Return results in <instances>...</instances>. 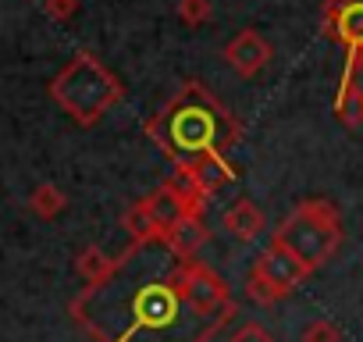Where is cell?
I'll use <instances>...</instances> for the list:
<instances>
[{
    "mask_svg": "<svg viewBox=\"0 0 363 342\" xmlns=\"http://www.w3.org/2000/svg\"><path fill=\"white\" fill-rule=\"evenodd\" d=\"M239 132V118L196 79L182 82V89L146 121V136L171 157V164L207 150H225Z\"/></svg>",
    "mask_w": 363,
    "mask_h": 342,
    "instance_id": "7a4b0ae2",
    "label": "cell"
},
{
    "mask_svg": "<svg viewBox=\"0 0 363 342\" xmlns=\"http://www.w3.org/2000/svg\"><path fill=\"white\" fill-rule=\"evenodd\" d=\"M335 114L345 128L363 125V57L359 54H345V72L335 93Z\"/></svg>",
    "mask_w": 363,
    "mask_h": 342,
    "instance_id": "30bf717a",
    "label": "cell"
},
{
    "mask_svg": "<svg viewBox=\"0 0 363 342\" xmlns=\"http://www.w3.org/2000/svg\"><path fill=\"white\" fill-rule=\"evenodd\" d=\"M310 271L281 246V243H267L264 246V253H257V260H253V267H250V275H246V296L253 299V303H260V307H274V303H281L303 278H306Z\"/></svg>",
    "mask_w": 363,
    "mask_h": 342,
    "instance_id": "52a82bcc",
    "label": "cell"
},
{
    "mask_svg": "<svg viewBox=\"0 0 363 342\" xmlns=\"http://www.w3.org/2000/svg\"><path fill=\"white\" fill-rule=\"evenodd\" d=\"M207 243H211V228H207L203 214H189L186 221H182V225L167 236L164 250H171L174 257H196L200 246H207Z\"/></svg>",
    "mask_w": 363,
    "mask_h": 342,
    "instance_id": "4fadbf2b",
    "label": "cell"
},
{
    "mask_svg": "<svg viewBox=\"0 0 363 342\" xmlns=\"http://www.w3.org/2000/svg\"><path fill=\"white\" fill-rule=\"evenodd\" d=\"M320 22L331 43L345 47V54L363 57V0H324Z\"/></svg>",
    "mask_w": 363,
    "mask_h": 342,
    "instance_id": "ba28073f",
    "label": "cell"
},
{
    "mask_svg": "<svg viewBox=\"0 0 363 342\" xmlns=\"http://www.w3.org/2000/svg\"><path fill=\"white\" fill-rule=\"evenodd\" d=\"M299 342H342V331H338L335 321H328V317H313V321L303 324Z\"/></svg>",
    "mask_w": 363,
    "mask_h": 342,
    "instance_id": "e0dca14e",
    "label": "cell"
},
{
    "mask_svg": "<svg viewBox=\"0 0 363 342\" xmlns=\"http://www.w3.org/2000/svg\"><path fill=\"white\" fill-rule=\"evenodd\" d=\"M221 57L228 61V68H232L239 79H257V75L271 65L274 50H271V43H267L257 29H242V33H235V36L225 43Z\"/></svg>",
    "mask_w": 363,
    "mask_h": 342,
    "instance_id": "9c48e42d",
    "label": "cell"
},
{
    "mask_svg": "<svg viewBox=\"0 0 363 342\" xmlns=\"http://www.w3.org/2000/svg\"><path fill=\"white\" fill-rule=\"evenodd\" d=\"M221 228L228 236H235L239 243H257L267 232V218L253 200H235L225 214H221Z\"/></svg>",
    "mask_w": 363,
    "mask_h": 342,
    "instance_id": "7c38bea8",
    "label": "cell"
},
{
    "mask_svg": "<svg viewBox=\"0 0 363 342\" xmlns=\"http://www.w3.org/2000/svg\"><path fill=\"white\" fill-rule=\"evenodd\" d=\"M211 197L186 175V171L174 167V175L167 182H160L153 193H146L143 200H135L121 225L132 236L135 246H164L167 236L186 221L189 214H203V204Z\"/></svg>",
    "mask_w": 363,
    "mask_h": 342,
    "instance_id": "3957f363",
    "label": "cell"
},
{
    "mask_svg": "<svg viewBox=\"0 0 363 342\" xmlns=\"http://www.w3.org/2000/svg\"><path fill=\"white\" fill-rule=\"evenodd\" d=\"M228 342H274V335H271L260 321H242V324L232 331Z\"/></svg>",
    "mask_w": 363,
    "mask_h": 342,
    "instance_id": "ac0fdd59",
    "label": "cell"
},
{
    "mask_svg": "<svg viewBox=\"0 0 363 342\" xmlns=\"http://www.w3.org/2000/svg\"><path fill=\"white\" fill-rule=\"evenodd\" d=\"M174 167L186 171V175H189L207 197H214L221 186H228V182L235 179V167H232V160L225 157V150L196 153V157H189V160H178Z\"/></svg>",
    "mask_w": 363,
    "mask_h": 342,
    "instance_id": "8fae6325",
    "label": "cell"
},
{
    "mask_svg": "<svg viewBox=\"0 0 363 342\" xmlns=\"http://www.w3.org/2000/svg\"><path fill=\"white\" fill-rule=\"evenodd\" d=\"M111 275L100 285H89L75 303L79 321L100 342H203L218 328H207L182 299L174 285V267L167 278L118 285Z\"/></svg>",
    "mask_w": 363,
    "mask_h": 342,
    "instance_id": "6da1fadb",
    "label": "cell"
},
{
    "mask_svg": "<svg viewBox=\"0 0 363 342\" xmlns=\"http://www.w3.org/2000/svg\"><path fill=\"white\" fill-rule=\"evenodd\" d=\"M50 100L82 128H93L100 125V118L121 104L125 89H121V79L93 54H75L54 79H50Z\"/></svg>",
    "mask_w": 363,
    "mask_h": 342,
    "instance_id": "277c9868",
    "label": "cell"
},
{
    "mask_svg": "<svg viewBox=\"0 0 363 342\" xmlns=\"http://www.w3.org/2000/svg\"><path fill=\"white\" fill-rule=\"evenodd\" d=\"M118 260H121V257H118ZM118 260L107 257L100 246H86V250L79 253V260H75V271L86 278V285H100V282H107V278L118 271Z\"/></svg>",
    "mask_w": 363,
    "mask_h": 342,
    "instance_id": "5bb4252c",
    "label": "cell"
},
{
    "mask_svg": "<svg viewBox=\"0 0 363 342\" xmlns=\"http://www.w3.org/2000/svg\"><path fill=\"white\" fill-rule=\"evenodd\" d=\"M271 239L281 243L313 275L342 246V214L331 200H303L289 218H281Z\"/></svg>",
    "mask_w": 363,
    "mask_h": 342,
    "instance_id": "5b68a950",
    "label": "cell"
},
{
    "mask_svg": "<svg viewBox=\"0 0 363 342\" xmlns=\"http://www.w3.org/2000/svg\"><path fill=\"white\" fill-rule=\"evenodd\" d=\"M214 15V4L211 0H178V22L189 26V29H200L207 26Z\"/></svg>",
    "mask_w": 363,
    "mask_h": 342,
    "instance_id": "2e32d148",
    "label": "cell"
},
{
    "mask_svg": "<svg viewBox=\"0 0 363 342\" xmlns=\"http://www.w3.org/2000/svg\"><path fill=\"white\" fill-rule=\"evenodd\" d=\"M43 4H47V15L57 18V22H68L79 11V0H43Z\"/></svg>",
    "mask_w": 363,
    "mask_h": 342,
    "instance_id": "d6986e66",
    "label": "cell"
},
{
    "mask_svg": "<svg viewBox=\"0 0 363 342\" xmlns=\"http://www.w3.org/2000/svg\"><path fill=\"white\" fill-rule=\"evenodd\" d=\"M174 285H178L182 299H186V307L207 328H218L228 314H235V299H232V289L225 285V278L196 257L174 260Z\"/></svg>",
    "mask_w": 363,
    "mask_h": 342,
    "instance_id": "8992f818",
    "label": "cell"
},
{
    "mask_svg": "<svg viewBox=\"0 0 363 342\" xmlns=\"http://www.w3.org/2000/svg\"><path fill=\"white\" fill-rule=\"evenodd\" d=\"M29 211H33L36 218H43V221H54V218H61V214L68 211V197H65V189H57L54 182H40V186L29 193Z\"/></svg>",
    "mask_w": 363,
    "mask_h": 342,
    "instance_id": "9a60e30c",
    "label": "cell"
}]
</instances>
